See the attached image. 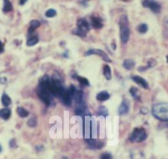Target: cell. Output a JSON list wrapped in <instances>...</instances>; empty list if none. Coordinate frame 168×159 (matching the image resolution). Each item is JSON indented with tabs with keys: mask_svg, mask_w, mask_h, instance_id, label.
<instances>
[{
	"mask_svg": "<svg viewBox=\"0 0 168 159\" xmlns=\"http://www.w3.org/2000/svg\"><path fill=\"white\" fill-rule=\"evenodd\" d=\"M142 5L144 8H150L154 13H159L161 12V5L156 0H142Z\"/></svg>",
	"mask_w": 168,
	"mask_h": 159,
	"instance_id": "obj_9",
	"label": "cell"
},
{
	"mask_svg": "<svg viewBox=\"0 0 168 159\" xmlns=\"http://www.w3.org/2000/svg\"><path fill=\"white\" fill-rule=\"evenodd\" d=\"M109 98H110V94L105 91H102L97 95V99L100 101H105Z\"/></svg>",
	"mask_w": 168,
	"mask_h": 159,
	"instance_id": "obj_19",
	"label": "cell"
},
{
	"mask_svg": "<svg viewBox=\"0 0 168 159\" xmlns=\"http://www.w3.org/2000/svg\"><path fill=\"white\" fill-rule=\"evenodd\" d=\"M123 66L127 70H130V69H134V66H135V63L132 59H125V60L124 61Z\"/></svg>",
	"mask_w": 168,
	"mask_h": 159,
	"instance_id": "obj_21",
	"label": "cell"
},
{
	"mask_svg": "<svg viewBox=\"0 0 168 159\" xmlns=\"http://www.w3.org/2000/svg\"><path fill=\"white\" fill-rule=\"evenodd\" d=\"M120 1H123V2H127V1H129V0H120Z\"/></svg>",
	"mask_w": 168,
	"mask_h": 159,
	"instance_id": "obj_39",
	"label": "cell"
},
{
	"mask_svg": "<svg viewBox=\"0 0 168 159\" xmlns=\"http://www.w3.org/2000/svg\"><path fill=\"white\" fill-rule=\"evenodd\" d=\"M90 31V24L89 22L84 18L79 19L77 21V28L74 30V35L78 36L80 37H85L87 36V33Z\"/></svg>",
	"mask_w": 168,
	"mask_h": 159,
	"instance_id": "obj_5",
	"label": "cell"
},
{
	"mask_svg": "<svg viewBox=\"0 0 168 159\" xmlns=\"http://www.w3.org/2000/svg\"><path fill=\"white\" fill-rule=\"evenodd\" d=\"M2 152V147H1V145H0V153Z\"/></svg>",
	"mask_w": 168,
	"mask_h": 159,
	"instance_id": "obj_38",
	"label": "cell"
},
{
	"mask_svg": "<svg viewBox=\"0 0 168 159\" xmlns=\"http://www.w3.org/2000/svg\"><path fill=\"white\" fill-rule=\"evenodd\" d=\"M103 74L107 80L111 79V69L107 64H105L103 68Z\"/></svg>",
	"mask_w": 168,
	"mask_h": 159,
	"instance_id": "obj_23",
	"label": "cell"
},
{
	"mask_svg": "<svg viewBox=\"0 0 168 159\" xmlns=\"http://www.w3.org/2000/svg\"><path fill=\"white\" fill-rule=\"evenodd\" d=\"M137 30H138V32H139V33H141V34H144V33H146V32H147L148 27H147V24L142 23V24H140L139 27H138Z\"/></svg>",
	"mask_w": 168,
	"mask_h": 159,
	"instance_id": "obj_29",
	"label": "cell"
},
{
	"mask_svg": "<svg viewBox=\"0 0 168 159\" xmlns=\"http://www.w3.org/2000/svg\"><path fill=\"white\" fill-rule=\"evenodd\" d=\"M17 112L20 117L21 118H25V117H27L29 115V112L28 111H26V109L23 108V107H17Z\"/></svg>",
	"mask_w": 168,
	"mask_h": 159,
	"instance_id": "obj_26",
	"label": "cell"
},
{
	"mask_svg": "<svg viewBox=\"0 0 168 159\" xmlns=\"http://www.w3.org/2000/svg\"><path fill=\"white\" fill-rule=\"evenodd\" d=\"M140 112H141V113L143 115H146L148 113V109L147 108V107H142V108L140 109Z\"/></svg>",
	"mask_w": 168,
	"mask_h": 159,
	"instance_id": "obj_34",
	"label": "cell"
},
{
	"mask_svg": "<svg viewBox=\"0 0 168 159\" xmlns=\"http://www.w3.org/2000/svg\"><path fill=\"white\" fill-rule=\"evenodd\" d=\"M63 159H68V158H67V157H63Z\"/></svg>",
	"mask_w": 168,
	"mask_h": 159,
	"instance_id": "obj_41",
	"label": "cell"
},
{
	"mask_svg": "<svg viewBox=\"0 0 168 159\" xmlns=\"http://www.w3.org/2000/svg\"><path fill=\"white\" fill-rule=\"evenodd\" d=\"M101 159H112V156L109 153H105L101 154Z\"/></svg>",
	"mask_w": 168,
	"mask_h": 159,
	"instance_id": "obj_33",
	"label": "cell"
},
{
	"mask_svg": "<svg viewBox=\"0 0 168 159\" xmlns=\"http://www.w3.org/2000/svg\"><path fill=\"white\" fill-rule=\"evenodd\" d=\"M77 89L74 86L69 87L68 90H65L60 97V99L65 106H70L72 105V101L74 97V94L76 93Z\"/></svg>",
	"mask_w": 168,
	"mask_h": 159,
	"instance_id": "obj_7",
	"label": "cell"
},
{
	"mask_svg": "<svg viewBox=\"0 0 168 159\" xmlns=\"http://www.w3.org/2000/svg\"><path fill=\"white\" fill-rule=\"evenodd\" d=\"M85 141L87 142V143L89 145L91 149H100L104 146V143L103 142L97 141L94 138H87V139H85Z\"/></svg>",
	"mask_w": 168,
	"mask_h": 159,
	"instance_id": "obj_12",
	"label": "cell"
},
{
	"mask_svg": "<svg viewBox=\"0 0 168 159\" xmlns=\"http://www.w3.org/2000/svg\"><path fill=\"white\" fill-rule=\"evenodd\" d=\"M166 61H167V63H168V55L166 56Z\"/></svg>",
	"mask_w": 168,
	"mask_h": 159,
	"instance_id": "obj_40",
	"label": "cell"
},
{
	"mask_svg": "<svg viewBox=\"0 0 168 159\" xmlns=\"http://www.w3.org/2000/svg\"><path fill=\"white\" fill-rule=\"evenodd\" d=\"M27 2V0H19V4L20 5H24Z\"/></svg>",
	"mask_w": 168,
	"mask_h": 159,
	"instance_id": "obj_37",
	"label": "cell"
},
{
	"mask_svg": "<svg viewBox=\"0 0 168 159\" xmlns=\"http://www.w3.org/2000/svg\"><path fill=\"white\" fill-rule=\"evenodd\" d=\"M152 113L153 116L161 121H168V103L161 102L152 106Z\"/></svg>",
	"mask_w": 168,
	"mask_h": 159,
	"instance_id": "obj_2",
	"label": "cell"
},
{
	"mask_svg": "<svg viewBox=\"0 0 168 159\" xmlns=\"http://www.w3.org/2000/svg\"><path fill=\"white\" fill-rule=\"evenodd\" d=\"M97 115H100V116L106 117L108 115H109V113H108L107 109L105 108V106H100L99 109H98Z\"/></svg>",
	"mask_w": 168,
	"mask_h": 159,
	"instance_id": "obj_28",
	"label": "cell"
},
{
	"mask_svg": "<svg viewBox=\"0 0 168 159\" xmlns=\"http://www.w3.org/2000/svg\"><path fill=\"white\" fill-rule=\"evenodd\" d=\"M0 81H1V79H0Z\"/></svg>",
	"mask_w": 168,
	"mask_h": 159,
	"instance_id": "obj_43",
	"label": "cell"
},
{
	"mask_svg": "<svg viewBox=\"0 0 168 159\" xmlns=\"http://www.w3.org/2000/svg\"><path fill=\"white\" fill-rule=\"evenodd\" d=\"M157 64V62H156L155 59H150L148 62H147V65L145 67H139V70L140 72H143L145 71L146 69H148L149 68H152V67L155 66V64Z\"/></svg>",
	"mask_w": 168,
	"mask_h": 159,
	"instance_id": "obj_22",
	"label": "cell"
},
{
	"mask_svg": "<svg viewBox=\"0 0 168 159\" xmlns=\"http://www.w3.org/2000/svg\"><path fill=\"white\" fill-rule=\"evenodd\" d=\"M4 51V45L2 41H0V54H2Z\"/></svg>",
	"mask_w": 168,
	"mask_h": 159,
	"instance_id": "obj_36",
	"label": "cell"
},
{
	"mask_svg": "<svg viewBox=\"0 0 168 159\" xmlns=\"http://www.w3.org/2000/svg\"><path fill=\"white\" fill-rule=\"evenodd\" d=\"M91 23L95 29H101L103 27L102 19L101 17H98L92 16L91 17Z\"/></svg>",
	"mask_w": 168,
	"mask_h": 159,
	"instance_id": "obj_14",
	"label": "cell"
},
{
	"mask_svg": "<svg viewBox=\"0 0 168 159\" xmlns=\"http://www.w3.org/2000/svg\"><path fill=\"white\" fill-rule=\"evenodd\" d=\"M73 77L74 78L77 79L79 82V83L82 85V86H84V87H88L90 85L89 81L86 78L84 77H81V76H79V75H73Z\"/></svg>",
	"mask_w": 168,
	"mask_h": 159,
	"instance_id": "obj_18",
	"label": "cell"
},
{
	"mask_svg": "<svg viewBox=\"0 0 168 159\" xmlns=\"http://www.w3.org/2000/svg\"><path fill=\"white\" fill-rule=\"evenodd\" d=\"M131 78L134 82H136L137 84H139L140 87H142L144 89H148V88H149L148 83L143 78L138 76V75H134V76H132Z\"/></svg>",
	"mask_w": 168,
	"mask_h": 159,
	"instance_id": "obj_11",
	"label": "cell"
},
{
	"mask_svg": "<svg viewBox=\"0 0 168 159\" xmlns=\"http://www.w3.org/2000/svg\"><path fill=\"white\" fill-rule=\"evenodd\" d=\"M1 101H2V104H3L4 106H10L11 103H12V100H11V98L9 97V96L7 95V94H3V96H2V98H1Z\"/></svg>",
	"mask_w": 168,
	"mask_h": 159,
	"instance_id": "obj_25",
	"label": "cell"
},
{
	"mask_svg": "<svg viewBox=\"0 0 168 159\" xmlns=\"http://www.w3.org/2000/svg\"><path fill=\"white\" fill-rule=\"evenodd\" d=\"M39 41V38L36 36H32V37H30L27 41H26V45H28V46H33V45H36L37 43Z\"/></svg>",
	"mask_w": 168,
	"mask_h": 159,
	"instance_id": "obj_27",
	"label": "cell"
},
{
	"mask_svg": "<svg viewBox=\"0 0 168 159\" xmlns=\"http://www.w3.org/2000/svg\"><path fill=\"white\" fill-rule=\"evenodd\" d=\"M129 93L131 94V96L134 97V98H138L139 97H138V93H139V90L137 89L136 88H134V87H132L130 89H129Z\"/></svg>",
	"mask_w": 168,
	"mask_h": 159,
	"instance_id": "obj_32",
	"label": "cell"
},
{
	"mask_svg": "<svg viewBox=\"0 0 168 159\" xmlns=\"http://www.w3.org/2000/svg\"><path fill=\"white\" fill-rule=\"evenodd\" d=\"M40 82L45 85V87L47 88V90L50 92L51 95L56 97L60 98L63 92L65 91V88L61 84L60 81L56 78H50L49 76H45L40 80Z\"/></svg>",
	"mask_w": 168,
	"mask_h": 159,
	"instance_id": "obj_1",
	"label": "cell"
},
{
	"mask_svg": "<svg viewBox=\"0 0 168 159\" xmlns=\"http://www.w3.org/2000/svg\"><path fill=\"white\" fill-rule=\"evenodd\" d=\"M11 114V110L8 108H3L0 110V117L3 119H8L10 118Z\"/></svg>",
	"mask_w": 168,
	"mask_h": 159,
	"instance_id": "obj_17",
	"label": "cell"
},
{
	"mask_svg": "<svg viewBox=\"0 0 168 159\" xmlns=\"http://www.w3.org/2000/svg\"><path fill=\"white\" fill-rule=\"evenodd\" d=\"M166 24H167V25H168V19H167V20H166Z\"/></svg>",
	"mask_w": 168,
	"mask_h": 159,
	"instance_id": "obj_42",
	"label": "cell"
},
{
	"mask_svg": "<svg viewBox=\"0 0 168 159\" xmlns=\"http://www.w3.org/2000/svg\"><path fill=\"white\" fill-rule=\"evenodd\" d=\"M40 26V22L38 20H32L30 22V28H29V33L33 32L36 29H37L38 27Z\"/></svg>",
	"mask_w": 168,
	"mask_h": 159,
	"instance_id": "obj_24",
	"label": "cell"
},
{
	"mask_svg": "<svg viewBox=\"0 0 168 159\" xmlns=\"http://www.w3.org/2000/svg\"><path fill=\"white\" fill-rule=\"evenodd\" d=\"M13 10V4L10 2V0H3V13H9Z\"/></svg>",
	"mask_w": 168,
	"mask_h": 159,
	"instance_id": "obj_20",
	"label": "cell"
},
{
	"mask_svg": "<svg viewBox=\"0 0 168 159\" xmlns=\"http://www.w3.org/2000/svg\"><path fill=\"white\" fill-rule=\"evenodd\" d=\"M91 55H100L105 61H106L108 63H111V59L109 58V56L107 55V54L105 53V51H101V50H99V49H92V50H89V51H87V52L85 53V55L86 56Z\"/></svg>",
	"mask_w": 168,
	"mask_h": 159,
	"instance_id": "obj_10",
	"label": "cell"
},
{
	"mask_svg": "<svg viewBox=\"0 0 168 159\" xmlns=\"http://www.w3.org/2000/svg\"><path fill=\"white\" fill-rule=\"evenodd\" d=\"M57 14V12L53 9V8H50V9H48L46 12H45V17H49V18H51V17H54L56 16Z\"/></svg>",
	"mask_w": 168,
	"mask_h": 159,
	"instance_id": "obj_30",
	"label": "cell"
},
{
	"mask_svg": "<svg viewBox=\"0 0 168 159\" xmlns=\"http://www.w3.org/2000/svg\"><path fill=\"white\" fill-rule=\"evenodd\" d=\"M74 100L77 104L84 102V93L82 90H77L75 94H74Z\"/></svg>",
	"mask_w": 168,
	"mask_h": 159,
	"instance_id": "obj_16",
	"label": "cell"
},
{
	"mask_svg": "<svg viewBox=\"0 0 168 159\" xmlns=\"http://www.w3.org/2000/svg\"><path fill=\"white\" fill-rule=\"evenodd\" d=\"M10 147L11 148H15L16 147V142H15V139H12V140L10 141Z\"/></svg>",
	"mask_w": 168,
	"mask_h": 159,
	"instance_id": "obj_35",
	"label": "cell"
},
{
	"mask_svg": "<svg viewBox=\"0 0 168 159\" xmlns=\"http://www.w3.org/2000/svg\"><path fill=\"white\" fill-rule=\"evenodd\" d=\"M129 111V102L128 100H124L118 109V113L120 115H126Z\"/></svg>",
	"mask_w": 168,
	"mask_h": 159,
	"instance_id": "obj_13",
	"label": "cell"
},
{
	"mask_svg": "<svg viewBox=\"0 0 168 159\" xmlns=\"http://www.w3.org/2000/svg\"><path fill=\"white\" fill-rule=\"evenodd\" d=\"M120 40L123 44H126L128 42L130 36V30L129 27V21L127 16L124 15L120 19Z\"/></svg>",
	"mask_w": 168,
	"mask_h": 159,
	"instance_id": "obj_3",
	"label": "cell"
},
{
	"mask_svg": "<svg viewBox=\"0 0 168 159\" xmlns=\"http://www.w3.org/2000/svg\"><path fill=\"white\" fill-rule=\"evenodd\" d=\"M87 111V106L85 101L82 102V103L77 104V107L75 109V114L78 115H82L84 114V112Z\"/></svg>",
	"mask_w": 168,
	"mask_h": 159,
	"instance_id": "obj_15",
	"label": "cell"
},
{
	"mask_svg": "<svg viewBox=\"0 0 168 159\" xmlns=\"http://www.w3.org/2000/svg\"><path fill=\"white\" fill-rule=\"evenodd\" d=\"M92 122L90 119V115H84L83 119V135L85 139L92 138Z\"/></svg>",
	"mask_w": 168,
	"mask_h": 159,
	"instance_id": "obj_8",
	"label": "cell"
},
{
	"mask_svg": "<svg viewBox=\"0 0 168 159\" xmlns=\"http://www.w3.org/2000/svg\"><path fill=\"white\" fill-rule=\"evenodd\" d=\"M147 134L143 128H135L129 136V140L132 143H141L147 138Z\"/></svg>",
	"mask_w": 168,
	"mask_h": 159,
	"instance_id": "obj_6",
	"label": "cell"
},
{
	"mask_svg": "<svg viewBox=\"0 0 168 159\" xmlns=\"http://www.w3.org/2000/svg\"><path fill=\"white\" fill-rule=\"evenodd\" d=\"M37 94L39 96L40 99L47 106H51L53 104V96L50 94V93L45 88V85L42 82H39V86L37 88Z\"/></svg>",
	"mask_w": 168,
	"mask_h": 159,
	"instance_id": "obj_4",
	"label": "cell"
},
{
	"mask_svg": "<svg viewBox=\"0 0 168 159\" xmlns=\"http://www.w3.org/2000/svg\"><path fill=\"white\" fill-rule=\"evenodd\" d=\"M37 125V119L36 117H32L31 119H29V120L27 121V125L29 126V127H36Z\"/></svg>",
	"mask_w": 168,
	"mask_h": 159,
	"instance_id": "obj_31",
	"label": "cell"
}]
</instances>
